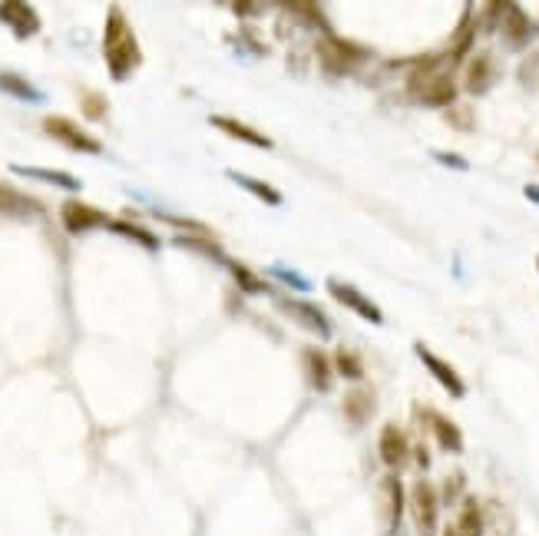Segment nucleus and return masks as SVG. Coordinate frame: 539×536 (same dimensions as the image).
Instances as JSON below:
<instances>
[{
    "instance_id": "obj_37",
    "label": "nucleus",
    "mask_w": 539,
    "mask_h": 536,
    "mask_svg": "<svg viewBox=\"0 0 539 536\" xmlns=\"http://www.w3.org/2000/svg\"><path fill=\"white\" fill-rule=\"evenodd\" d=\"M536 268H539V259H536Z\"/></svg>"
},
{
    "instance_id": "obj_5",
    "label": "nucleus",
    "mask_w": 539,
    "mask_h": 536,
    "mask_svg": "<svg viewBox=\"0 0 539 536\" xmlns=\"http://www.w3.org/2000/svg\"><path fill=\"white\" fill-rule=\"evenodd\" d=\"M414 351H417V358H420V364H424V368L430 371V378H434L440 388H444L450 398L454 401H460V398H467V381L460 378V371L454 368V364L450 361H444L440 355H434V351H430L424 341H417L414 345Z\"/></svg>"
},
{
    "instance_id": "obj_4",
    "label": "nucleus",
    "mask_w": 539,
    "mask_h": 536,
    "mask_svg": "<svg viewBox=\"0 0 539 536\" xmlns=\"http://www.w3.org/2000/svg\"><path fill=\"white\" fill-rule=\"evenodd\" d=\"M318 57H321V63H325L328 73H351L358 63H364L371 57V50L361 47V44H351V40H341V37L328 34V40H321V44H318Z\"/></svg>"
},
{
    "instance_id": "obj_34",
    "label": "nucleus",
    "mask_w": 539,
    "mask_h": 536,
    "mask_svg": "<svg viewBox=\"0 0 539 536\" xmlns=\"http://www.w3.org/2000/svg\"><path fill=\"white\" fill-rule=\"evenodd\" d=\"M434 159L437 163H444V166H450V169H467V159H460V156H447V153H434Z\"/></svg>"
},
{
    "instance_id": "obj_11",
    "label": "nucleus",
    "mask_w": 539,
    "mask_h": 536,
    "mask_svg": "<svg viewBox=\"0 0 539 536\" xmlns=\"http://www.w3.org/2000/svg\"><path fill=\"white\" fill-rule=\"evenodd\" d=\"M500 34H503L506 47H510V50H523V47L533 40L536 27H533L530 14H526L523 7L506 4V7H503V20H500Z\"/></svg>"
},
{
    "instance_id": "obj_19",
    "label": "nucleus",
    "mask_w": 539,
    "mask_h": 536,
    "mask_svg": "<svg viewBox=\"0 0 539 536\" xmlns=\"http://www.w3.org/2000/svg\"><path fill=\"white\" fill-rule=\"evenodd\" d=\"M384 520H387V530H397V523H401V513H404V503H407V493H404V484L401 477L391 474L384 477Z\"/></svg>"
},
{
    "instance_id": "obj_2",
    "label": "nucleus",
    "mask_w": 539,
    "mask_h": 536,
    "mask_svg": "<svg viewBox=\"0 0 539 536\" xmlns=\"http://www.w3.org/2000/svg\"><path fill=\"white\" fill-rule=\"evenodd\" d=\"M103 57H106V67H110V77L116 83L126 80L129 73L143 63V50H139L133 27H129V20L120 7H110V17H106Z\"/></svg>"
},
{
    "instance_id": "obj_29",
    "label": "nucleus",
    "mask_w": 539,
    "mask_h": 536,
    "mask_svg": "<svg viewBox=\"0 0 539 536\" xmlns=\"http://www.w3.org/2000/svg\"><path fill=\"white\" fill-rule=\"evenodd\" d=\"M503 7L506 4H487V7H480V14L483 17H477V24H480V30H500V20H503Z\"/></svg>"
},
{
    "instance_id": "obj_1",
    "label": "nucleus",
    "mask_w": 539,
    "mask_h": 536,
    "mask_svg": "<svg viewBox=\"0 0 539 536\" xmlns=\"http://www.w3.org/2000/svg\"><path fill=\"white\" fill-rule=\"evenodd\" d=\"M454 57L450 53H427L411 63L407 73V93L430 110H450L457 103V77Z\"/></svg>"
},
{
    "instance_id": "obj_9",
    "label": "nucleus",
    "mask_w": 539,
    "mask_h": 536,
    "mask_svg": "<svg viewBox=\"0 0 539 536\" xmlns=\"http://www.w3.org/2000/svg\"><path fill=\"white\" fill-rule=\"evenodd\" d=\"M497 80L500 67L493 53H477V57L467 60V70H463V90H467V96H487Z\"/></svg>"
},
{
    "instance_id": "obj_25",
    "label": "nucleus",
    "mask_w": 539,
    "mask_h": 536,
    "mask_svg": "<svg viewBox=\"0 0 539 536\" xmlns=\"http://www.w3.org/2000/svg\"><path fill=\"white\" fill-rule=\"evenodd\" d=\"M14 173H24V176H34V179H47L53 186H63V189H80V182L67 176V173H53V169H30V166H14Z\"/></svg>"
},
{
    "instance_id": "obj_15",
    "label": "nucleus",
    "mask_w": 539,
    "mask_h": 536,
    "mask_svg": "<svg viewBox=\"0 0 539 536\" xmlns=\"http://www.w3.org/2000/svg\"><path fill=\"white\" fill-rule=\"evenodd\" d=\"M477 30H480V24H477V7L467 4V7H463V17H460V24H457V30H454V37H450V50H447L450 57H454V63H460V60L470 53L473 40H477Z\"/></svg>"
},
{
    "instance_id": "obj_31",
    "label": "nucleus",
    "mask_w": 539,
    "mask_h": 536,
    "mask_svg": "<svg viewBox=\"0 0 539 536\" xmlns=\"http://www.w3.org/2000/svg\"><path fill=\"white\" fill-rule=\"evenodd\" d=\"M83 113L90 116V120H100V116H106V100L100 93H86L83 96Z\"/></svg>"
},
{
    "instance_id": "obj_13",
    "label": "nucleus",
    "mask_w": 539,
    "mask_h": 536,
    "mask_svg": "<svg viewBox=\"0 0 539 536\" xmlns=\"http://www.w3.org/2000/svg\"><path fill=\"white\" fill-rule=\"evenodd\" d=\"M301 361H305V374H308L311 388H315L318 394H328L331 381H334V361L321 348H305L301 351Z\"/></svg>"
},
{
    "instance_id": "obj_10",
    "label": "nucleus",
    "mask_w": 539,
    "mask_h": 536,
    "mask_svg": "<svg viewBox=\"0 0 539 536\" xmlns=\"http://www.w3.org/2000/svg\"><path fill=\"white\" fill-rule=\"evenodd\" d=\"M278 308H282L288 318H295L298 325L308 331V335L331 338V321H328V315L321 312L315 302H301V298H282Z\"/></svg>"
},
{
    "instance_id": "obj_6",
    "label": "nucleus",
    "mask_w": 539,
    "mask_h": 536,
    "mask_svg": "<svg viewBox=\"0 0 539 536\" xmlns=\"http://www.w3.org/2000/svg\"><path fill=\"white\" fill-rule=\"evenodd\" d=\"M43 133L53 136L57 143L70 146L73 153H100V139H93L90 133H83L77 123L67 120V116H47L43 120Z\"/></svg>"
},
{
    "instance_id": "obj_24",
    "label": "nucleus",
    "mask_w": 539,
    "mask_h": 536,
    "mask_svg": "<svg viewBox=\"0 0 539 536\" xmlns=\"http://www.w3.org/2000/svg\"><path fill=\"white\" fill-rule=\"evenodd\" d=\"M229 268H232V275H235V282H239V288L242 292H249V295H262L265 292V282L258 278L252 268H245V265H239V262H229Z\"/></svg>"
},
{
    "instance_id": "obj_3",
    "label": "nucleus",
    "mask_w": 539,
    "mask_h": 536,
    "mask_svg": "<svg viewBox=\"0 0 539 536\" xmlns=\"http://www.w3.org/2000/svg\"><path fill=\"white\" fill-rule=\"evenodd\" d=\"M407 510H411L417 536H440V493L430 480H417L407 490Z\"/></svg>"
},
{
    "instance_id": "obj_30",
    "label": "nucleus",
    "mask_w": 539,
    "mask_h": 536,
    "mask_svg": "<svg viewBox=\"0 0 539 536\" xmlns=\"http://www.w3.org/2000/svg\"><path fill=\"white\" fill-rule=\"evenodd\" d=\"M288 10H295V14H308L305 20L318 24L321 30H328V20H325V14H321V7H315V4H288ZM328 34H331V30H328Z\"/></svg>"
},
{
    "instance_id": "obj_21",
    "label": "nucleus",
    "mask_w": 539,
    "mask_h": 536,
    "mask_svg": "<svg viewBox=\"0 0 539 536\" xmlns=\"http://www.w3.org/2000/svg\"><path fill=\"white\" fill-rule=\"evenodd\" d=\"M457 536H483L487 530V520H483V507L477 503V497H467L460 507V520H457Z\"/></svg>"
},
{
    "instance_id": "obj_33",
    "label": "nucleus",
    "mask_w": 539,
    "mask_h": 536,
    "mask_svg": "<svg viewBox=\"0 0 539 536\" xmlns=\"http://www.w3.org/2000/svg\"><path fill=\"white\" fill-rule=\"evenodd\" d=\"M179 245H186V249H196V252H209L212 259H222V249L212 242H196V239H179Z\"/></svg>"
},
{
    "instance_id": "obj_27",
    "label": "nucleus",
    "mask_w": 539,
    "mask_h": 536,
    "mask_svg": "<svg viewBox=\"0 0 539 536\" xmlns=\"http://www.w3.org/2000/svg\"><path fill=\"white\" fill-rule=\"evenodd\" d=\"M113 232H120V235H129V239H136L139 245H146V249H159V239L153 232H146V229H139V225H129V222H113Z\"/></svg>"
},
{
    "instance_id": "obj_16",
    "label": "nucleus",
    "mask_w": 539,
    "mask_h": 536,
    "mask_svg": "<svg viewBox=\"0 0 539 536\" xmlns=\"http://www.w3.org/2000/svg\"><path fill=\"white\" fill-rule=\"evenodd\" d=\"M377 411V394L374 388H368V384H361V388H351L348 398H344V414H348V421L354 427L368 424L371 417Z\"/></svg>"
},
{
    "instance_id": "obj_22",
    "label": "nucleus",
    "mask_w": 539,
    "mask_h": 536,
    "mask_svg": "<svg viewBox=\"0 0 539 536\" xmlns=\"http://www.w3.org/2000/svg\"><path fill=\"white\" fill-rule=\"evenodd\" d=\"M334 374H341L344 381H361L364 378V364H361V355H354L348 348H338L334 351Z\"/></svg>"
},
{
    "instance_id": "obj_20",
    "label": "nucleus",
    "mask_w": 539,
    "mask_h": 536,
    "mask_svg": "<svg viewBox=\"0 0 539 536\" xmlns=\"http://www.w3.org/2000/svg\"><path fill=\"white\" fill-rule=\"evenodd\" d=\"M34 212H40V202L24 196V192L10 189L0 182V216H34Z\"/></svg>"
},
{
    "instance_id": "obj_38",
    "label": "nucleus",
    "mask_w": 539,
    "mask_h": 536,
    "mask_svg": "<svg viewBox=\"0 0 539 536\" xmlns=\"http://www.w3.org/2000/svg\"><path fill=\"white\" fill-rule=\"evenodd\" d=\"M536 163H539V156H536Z\"/></svg>"
},
{
    "instance_id": "obj_23",
    "label": "nucleus",
    "mask_w": 539,
    "mask_h": 536,
    "mask_svg": "<svg viewBox=\"0 0 539 536\" xmlns=\"http://www.w3.org/2000/svg\"><path fill=\"white\" fill-rule=\"evenodd\" d=\"M229 176H232L235 182H239L242 189H249L252 196H258V199H262L265 206H282V192H278V189H272V186H268V182L249 179V176H242V173H229Z\"/></svg>"
},
{
    "instance_id": "obj_7",
    "label": "nucleus",
    "mask_w": 539,
    "mask_h": 536,
    "mask_svg": "<svg viewBox=\"0 0 539 536\" xmlns=\"http://www.w3.org/2000/svg\"><path fill=\"white\" fill-rule=\"evenodd\" d=\"M328 295H331L341 308H348V312L361 315L364 321H371V325H384V312L371 302L368 295L358 292V288H354V285L338 282V278H331V282H328Z\"/></svg>"
},
{
    "instance_id": "obj_8",
    "label": "nucleus",
    "mask_w": 539,
    "mask_h": 536,
    "mask_svg": "<svg viewBox=\"0 0 539 536\" xmlns=\"http://www.w3.org/2000/svg\"><path fill=\"white\" fill-rule=\"evenodd\" d=\"M377 454H381L387 470H404L407 460H411V437H407L404 427L397 424H384L381 437H377Z\"/></svg>"
},
{
    "instance_id": "obj_35",
    "label": "nucleus",
    "mask_w": 539,
    "mask_h": 536,
    "mask_svg": "<svg viewBox=\"0 0 539 536\" xmlns=\"http://www.w3.org/2000/svg\"><path fill=\"white\" fill-rule=\"evenodd\" d=\"M526 196H530V199H536V202H539V186H526Z\"/></svg>"
},
{
    "instance_id": "obj_14",
    "label": "nucleus",
    "mask_w": 539,
    "mask_h": 536,
    "mask_svg": "<svg viewBox=\"0 0 539 536\" xmlns=\"http://www.w3.org/2000/svg\"><path fill=\"white\" fill-rule=\"evenodd\" d=\"M60 216H63V225H67V232H86V229H96V225H106L103 212L86 206V202H80V199L63 202Z\"/></svg>"
},
{
    "instance_id": "obj_32",
    "label": "nucleus",
    "mask_w": 539,
    "mask_h": 536,
    "mask_svg": "<svg viewBox=\"0 0 539 536\" xmlns=\"http://www.w3.org/2000/svg\"><path fill=\"white\" fill-rule=\"evenodd\" d=\"M440 493H444L440 503H454L460 497V493H463V474H460V470H457L454 477H447V484H444V490H440Z\"/></svg>"
},
{
    "instance_id": "obj_28",
    "label": "nucleus",
    "mask_w": 539,
    "mask_h": 536,
    "mask_svg": "<svg viewBox=\"0 0 539 536\" xmlns=\"http://www.w3.org/2000/svg\"><path fill=\"white\" fill-rule=\"evenodd\" d=\"M447 123L454 126V130H460V133H470V130H473V113H470V106L454 103V106L447 110Z\"/></svg>"
},
{
    "instance_id": "obj_36",
    "label": "nucleus",
    "mask_w": 539,
    "mask_h": 536,
    "mask_svg": "<svg viewBox=\"0 0 539 536\" xmlns=\"http://www.w3.org/2000/svg\"><path fill=\"white\" fill-rule=\"evenodd\" d=\"M440 536H457V530H454V527H447V530H444V533H440Z\"/></svg>"
},
{
    "instance_id": "obj_12",
    "label": "nucleus",
    "mask_w": 539,
    "mask_h": 536,
    "mask_svg": "<svg viewBox=\"0 0 539 536\" xmlns=\"http://www.w3.org/2000/svg\"><path fill=\"white\" fill-rule=\"evenodd\" d=\"M0 20L14 30V34L20 40H27V37H34L37 30H40V17H37V10L30 7V4H20V0H10V4H0Z\"/></svg>"
},
{
    "instance_id": "obj_17",
    "label": "nucleus",
    "mask_w": 539,
    "mask_h": 536,
    "mask_svg": "<svg viewBox=\"0 0 539 536\" xmlns=\"http://www.w3.org/2000/svg\"><path fill=\"white\" fill-rule=\"evenodd\" d=\"M427 421H430V434H434L440 450H447V454H463V431L450 421V417L427 411Z\"/></svg>"
},
{
    "instance_id": "obj_18",
    "label": "nucleus",
    "mask_w": 539,
    "mask_h": 536,
    "mask_svg": "<svg viewBox=\"0 0 539 536\" xmlns=\"http://www.w3.org/2000/svg\"><path fill=\"white\" fill-rule=\"evenodd\" d=\"M209 123L215 126V130H222L225 136H232V139H242V143L258 146V149H272V139H268L265 133H258L255 126L242 123V120H232V116H212Z\"/></svg>"
},
{
    "instance_id": "obj_26",
    "label": "nucleus",
    "mask_w": 539,
    "mask_h": 536,
    "mask_svg": "<svg viewBox=\"0 0 539 536\" xmlns=\"http://www.w3.org/2000/svg\"><path fill=\"white\" fill-rule=\"evenodd\" d=\"M0 90L20 96V100H40V90H34L24 77H14V73H0Z\"/></svg>"
}]
</instances>
